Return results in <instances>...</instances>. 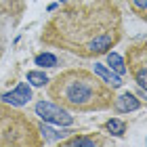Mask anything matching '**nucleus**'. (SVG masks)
I'll use <instances>...</instances> for the list:
<instances>
[{"mask_svg": "<svg viewBox=\"0 0 147 147\" xmlns=\"http://www.w3.org/2000/svg\"><path fill=\"white\" fill-rule=\"evenodd\" d=\"M44 36L76 55H103L120 40V15L109 2L88 0L53 19Z\"/></svg>", "mask_w": 147, "mask_h": 147, "instance_id": "nucleus-1", "label": "nucleus"}, {"mask_svg": "<svg viewBox=\"0 0 147 147\" xmlns=\"http://www.w3.org/2000/svg\"><path fill=\"white\" fill-rule=\"evenodd\" d=\"M51 95L61 105L78 111H97L111 105V86L86 69H67L53 80Z\"/></svg>", "mask_w": 147, "mask_h": 147, "instance_id": "nucleus-2", "label": "nucleus"}, {"mask_svg": "<svg viewBox=\"0 0 147 147\" xmlns=\"http://www.w3.org/2000/svg\"><path fill=\"white\" fill-rule=\"evenodd\" d=\"M128 69L137 80V84L147 90V44L132 46L128 51Z\"/></svg>", "mask_w": 147, "mask_h": 147, "instance_id": "nucleus-3", "label": "nucleus"}, {"mask_svg": "<svg viewBox=\"0 0 147 147\" xmlns=\"http://www.w3.org/2000/svg\"><path fill=\"white\" fill-rule=\"evenodd\" d=\"M36 113L44 120V122H49V124H59V126L74 124V118L69 116V111L63 109L61 105H57V103H51V101L36 103Z\"/></svg>", "mask_w": 147, "mask_h": 147, "instance_id": "nucleus-4", "label": "nucleus"}, {"mask_svg": "<svg viewBox=\"0 0 147 147\" xmlns=\"http://www.w3.org/2000/svg\"><path fill=\"white\" fill-rule=\"evenodd\" d=\"M30 99H32V88H30L28 84H19L15 90L4 92V95H2V101L9 103V105H15V107L30 103Z\"/></svg>", "mask_w": 147, "mask_h": 147, "instance_id": "nucleus-5", "label": "nucleus"}, {"mask_svg": "<svg viewBox=\"0 0 147 147\" xmlns=\"http://www.w3.org/2000/svg\"><path fill=\"white\" fill-rule=\"evenodd\" d=\"M113 105H116L118 111H137L139 107H141V103H139V99L132 95V92H124V95H120L118 99H113Z\"/></svg>", "mask_w": 147, "mask_h": 147, "instance_id": "nucleus-6", "label": "nucleus"}, {"mask_svg": "<svg viewBox=\"0 0 147 147\" xmlns=\"http://www.w3.org/2000/svg\"><path fill=\"white\" fill-rule=\"evenodd\" d=\"M95 74L103 80V82H107L111 88H118V86L122 84L120 74H116L113 69H107V67H105V65H101V63H95Z\"/></svg>", "mask_w": 147, "mask_h": 147, "instance_id": "nucleus-7", "label": "nucleus"}, {"mask_svg": "<svg viewBox=\"0 0 147 147\" xmlns=\"http://www.w3.org/2000/svg\"><path fill=\"white\" fill-rule=\"evenodd\" d=\"M107 63L111 65V69L116 71V74H120V76H122V74L126 71L122 57H120V55H116V53H109V55H107Z\"/></svg>", "mask_w": 147, "mask_h": 147, "instance_id": "nucleus-8", "label": "nucleus"}, {"mask_svg": "<svg viewBox=\"0 0 147 147\" xmlns=\"http://www.w3.org/2000/svg\"><path fill=\"white\" fill-rule=\"evenodd\" d=\"M28 82L32 86H44L46 82H51V80L46 78L44 71H28Z\"/></svg>", "mask_w": 147, "mask_h": 147, "instance_id": "nucleus-9", "label": "nucleus"}, {"mask_svg": "<svg viewBox=\"0 0 147 147\" xmlns=\"http://www.w3.org/2000/svg\"><path fill=\"white\" fill-rule=\"evenodd\" d=\"M107 130L111 132L113 137H122V135H124V130H126V124L122 122V120H116V118H111L109 122H107Z\"/></svg>", "mask_w": 147, "mask_h": 147, "instance_id": "nucleus-10", "label": "nucleus"}, {"mask_svg": "<svg viewBox=\"0 0 147 147\" xmlns=\"http://www.w3.org/2000/svg\"><path fill=\"white\" fill-rule=\"evenodd\" d=\"M36 65H42V67H55L57 65V57L53 53H42V55L36 57Z\"/></svg>", "mask_w": 147, "mask_h": 147, "instance_id": "nucleus-11", "label": "nucleus"}, {"mask_svg": "<svg viewBox=\"0 0 147 147\" xmlns=\"http://www.w3.org/2000/svg\"><path fill=\"white\" fill-rule=\"evenodd\" d=\"M40 132L44 135L46 141H55V139H63L65 135H69V130H61V132H57V130H51L49 126H40Z\"/></svg>", "mask_w": 147, "mask_h": 147, "instance_id": "nucleus-12", "label": "nucleus"}, {"mask_svg": "<svg viewBox=\"0 0 147 147\" xmlns=\"http://www.w3.org/2000/svg\"><path fill=\"white\" fill-rule=\"evenodd\" d=\"M67 145H86V147H92L95 145V139H86V137H76V139H69Z\"/></svg>", "mask_w": 147, "mask_h": 147, "instance_id": "nucleus-13", "label": "nucleus"}, {"mask_svg": "<svg viewBox=\"0 0 147 147\" xmlns=\"http://www.w3.org/2000/svg\"><path fill=\"white\" fill-rule=\"evenodd\" d=\"M132 4H135L141 13H147V0H132Z\"/></svg>", "mask_w": 147, "mask_h": 147, "instance_id": "nucleus-14", "label": "nucleus"}]
</instances>
